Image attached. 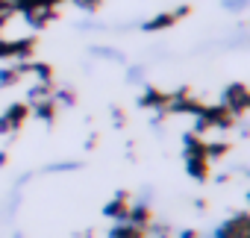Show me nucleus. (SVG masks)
Wrapping results in <instances>:
<instances>
[{
	"instance_id": "7ed1b4c3",
	"label": "nucleus",
	"mask_w": 250,
	"mask_h": 238,
	"mask_svg": "<svg viewBox=\"0 0 250 238\" xmlns=\"http://www.w3.org/2000/svg\"><path fill=\"white\" fill-rule=\"evenodd\" d=\"M247 3H250V0H224V9H229V12H241V9H247Z\"/></svg>"
},
{
	"instance_id": "f03ea898",
	"label": "nucleus",
	"mask_w": 250,
	"mask_h": 238,
	"mask_svg": "<svg viewBox=\"0 0 250 238\" xmlns=\"http://www.w3.org/2000/svg\"><path fill=\"white\" fill-rule=\"evenodd\" d=\"M21 118H24V106H9L6 115L0 118V133H6V130L18 127V124H21Z\"/></svg>"
},
{
	"instance_id": "f257e3e1",
	"label": "nucleus",
	"mask_w": 250,
	"mask_h": 238,
	"mask_svg": "<svg viewBox=\"0 0 250 238\" xmlns=\"http://www.w3.org/2000/svg\"><path fill=\"white\" fill-rule=\"evenodd\" d=\"M224 100H227V103H224L227 109H235V112H241V109L247 106V91H244V85H232V88L224 94Z\"/></svg>"
},
{
	"instance_id": "20e7f679",
	"label": "nucleus",
	"mask_w": 250,
	"mask_h": 238,
	"mask_svg": "<svg viewBox=\"0 0 250 238\" xmlns=\"http://www.w3.org/2000/svg\"><path fill=\"white\" fill-rule=\"evenodd\" d=\"M12 238H24V235H21V232H15V235H12Z\"/></svg>"
}]
</instances>
